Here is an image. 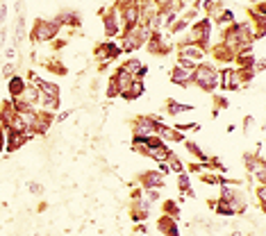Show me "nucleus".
Masks as SVG:
<instances>
[{"label":"nucleus","mask_w":266,"mask_h":236,"mask_svg":"<svg viewBox=\"0 0 266 236\" xmlns=\"http://www.w3.org/2000/svg\"><path fill=\"white\" fill-rule=\"evenodd\" d=\"M193 82L202 88V91H214L218 84V75L212 66H198L193 73Z\"/></svg>","instance_id":"nucleus-1"},{"label":"nucleus","mask_w":266,"mask_h":236,"mask_svg":"<svg viewBox=\"0 0 266 236\" xmlns=\"http://www.w3.org/2000/svg\"><path fill=\"white\" fill-rule=\"evenodd\" d=\"M157 125L153 120V116L148 118V116H141L137 118V123H134V138H150L157 134Z\"/></svg>","instance_id":"nucleus-2"},{"label":"nucleus","mask_w":266,"mask_h":236,"mask_svg":"<svg viewBox=\"0 0 266 236\" xmlns=\"http://www.w3.org/2000/svg\"><path fill=\"white\" fill-rule=\"evenodd\" d=\"M57 32H59L57 20H39L35 28V39L37 41H48V39H53Z\"/></svg>","instance_id":"nucleus-3"},{"label":"nucleus","mask_w":266,"mask_h":236,"mask_svg":"<svg viewBox=\"0 0 266 236\" xmlns=\"http://www.w3.org/2000/svg\"><path fill=\"white\" fill-rule=\"evenodd\" d=\"M112 82H114V86H116L118 96H125L128 94V88H130V84L134 82V75L130 73V70H125V68H118V73L112 78Z\"/></svg>","instance_id":"nucleus-4"},{"label":"nucleus","mask_w":266,"mask_h":236,"mask_svg":"<svg viewBox=\"0 0 266 236\" xmlns=\"http://www.w3.org/2000/svg\"><path fill=\"white\" fill-rule=\"evenodd\" d=\"M7 134H10V136H7V150H10V152H14L21 146H25V141L30 138L25 132H10V130H7Z\"/></svg>","instance_id":"nucleus-5"},{"label":"nucleus","mask_w":266,"mask_h":236,"mask_svg":"<svg viewBox=\"0 0 266 236\" xmlns=\"http://www.w3.org/2000/svg\"><path fill=\"white\" fill-rule=\"evenodd\" d=\"M171 80L175 84H180V86H187V84L193 80V70H187V68L175 66V68H173V73H171Z\"/></svg>","instance_id":"nucleus-6"},{"label":"nucleus","mask_w":266,"mask_h":236,"mask_svg":"<svg viewBox=\"0 0 266 236\" xmlns=\"http://www.w3.org/2000/svg\"><path fill=\"white\" fill-rule=\"evenodd\" d=\"M143 184H146L148 188H159L164 184V177L159 175V172H146V177H143Z\"/></svg>","instance_id":"nucleus-7"},{"label":"nucleus","mask_w":266,"mask_h":236,"mask_svg":"<svg viewBox=\"0 0 266 236\" xmlns=\"http://www.w3.org/2000/svg\"><path fill=\"white\" fill-rule=\"evenodd\" d=\"M159 232H164L166 236H177V227H175V220L173 218H162L159 220Z\"/></svg>","instance_id":"nucleus-8"},{"label":"nucleus","mask_w":266,"mask_h":236,"mask_svg":"<svg viewBox=\"0 0 266 236\" xmlns=\"http://www.w3.org/2000/svg\"><path fill=\"white\" fill-rule=\"evenodd\" d=\"M105 32H107L109 36H114L118 32V18H116V12H112V14L105 16Z\"/></svg>","instance_id":"nucleus-9"},{"label":"nucleus","mask_w":266,"mask_h":236,"mask_svg":"<svg viewBox=\"0 0 266 236\" xmlns=\"http://www.w3.org/2000/svg\"><path fill=\"white\" fill-rule=\"evenodd\" d=\"M141 94H143V82H141V80H137V78H134V82L130 84L128 94H125L123 98H128V100H137Z\"/></svg>","instance_id":"nucleus-10"},{"label":"nucleus","mask_w":266,"mask_h":236,"mask_svg":"<svg viewBox=\"0 0 266 236\" xmlns=\"http://www.w3.org/2000/svg\"><path fill=\"white\" fill-rule=\"evenodd\" d=\"M180 57L196 62V59H200V57H202V50H200V48H196V46H191V44H187V46L182 48V52H180Z\"/></svg>","instance_id":"nucleus-11"},{"label":"nucleus","mask_w":266,"mask_h":236,"mask_svg":"<svg viewBox=\"0 0 266 236\" xmlns=\"http://www.w3.org/2000/svg\"><path fill=\"white\" fill-rule=\"evenodd\" d=\"M23 88H25V82L19 78V75H14V78L10 80V94H12V98H19V96L23 94Z\"/></svg>","instance_id":"nucleus-12"},{"label":"nucleus","mask_w":266,"mask_h":236,"mask_svg":"<svg viewBox=\"0 0 266 236\" xmlns=\"http://www.w3.org/2000/svg\"><path fill=\"white\" fill-rule=\"evenodd\" d=\"M39 94H46V96H55V98H59V86L53 82H41L39 86Z\"/></svg>","instance_id":"nucleus-13"},{"label":"nucleus","mask_w":266,"mask_h":236,"mask_svg":"<svg viewBox=\"0 0 266 236\" xmlns=\"http://www.w3.org/2000/svg\"><path fill=\"white\" fill-rule=\"evenodd\" d=\"M189 104H177V102H168V112L171 114H182V112H189Z\"/></svg>","instance_id":"nucleus-14"},{"label":"nucleus","mask_w":266,"mask_h":236,"mask_svg":"<svg viewBox=\"0 0 266 236\" xmlns=\"http://www.w3.org/2000/svg\"><path fill=\"white\" fill-rule=\"evenodd\" d=\"M164 212H166L168 218H175L177 216V204L175 202H166V204H164Z\"/></svg>","instance_id":"nucleus-15"},{"label":"nucleus","mask_w":266,"mask_h":236,"mask_svg":"<svg viewBox=\"0 0 266 236\" xmlns=\"http://www.w3.org/2000/svg\"><path fill=\"white\" fill-rule=\"evenodd\" d=\"M180 188H182L184 193H189V196H193L191 186H189V177L187 175H180Z\"/></svg>","instance_id":"nucleus-16"},{"label":"nucleus","mask_w":266,"mask_h":236,"mask_svg":"<svg viewBox=\"0 0 266 236\" xmlns=\"http://www.w3.org/2000/svg\"><path fill=\"white\" fill-rule=\"evenodd\" d=\"M187 150H189V152H193V154H196L198 159H205V157H207V154H202V150L196 146V143H187Z\"/></svg>","instance_id":"nucleus-17"},{"label":"nucleus","mask_w":266,"mask_h":236,"mask_svg":"<svg viewBox=\"0 0 266 236\" xmlns=\"http://www.w3.org/2000/svg\"><path fill=\"white\" fill-rule=\"evenodd\" d=\"M257 198H259L261 209H264V202H266V186H264V184H261V186H257Z\"/></svg>","instance_id":"nucleus-18"},{"label":"nucleus","mask_w":266,"mask_h":236,"mask_svg":"<svg viewBox=\"0 0 266 236\" xmlns=\"http://www.w3.org/2000/svg\"><path fill=\"white\" fill-rule=\"evenodd\" d=\"M28 188H30V193H35V196H39V193L44 191V186H41V184H37V182H30Z\"/></svg>","instance_id":"nucleus-19"},{"label":"nucleus","mask_w":266,"mask_h":236,"mask_svg":"<svg viewBox=\"0 0 266 236\" xmlns=\"http://www.w3.org/2000/svg\"><path fill=\"white\" fill-rule=\"evenodd\" d=\"M157 198H159V191H155V188H148V191H146V200L148 202H155Z\"/></svg>","instance_id":"nucleus-20"},{"label":"nucleus","mask_w":266,"mask_h":236,"mask_svg":"<svg viewBox=\"0 0 266 236\" xmlns=\"http://www.w3.org/2000/svg\"><path fill=\"white\" fill-rule=\"evenodd\" d=\"M171 168H173V170H177V172L182 170V164L177 162V159H175V157H173V154H171Z\"/></svg>","instance_id":"nucleus-21"},{"label":"nucleus","mask_w":266,"mask_h":236,"mask_svg":"<svg viewBox=\"0 0 266 236\" xmlns=\"http://www.w3.org/2000/svg\"><path fill=\"white\" fill-rule=\"evenodd\" d=\"M3 75H5V78H7V75H14V64H5V66H3Z\"/></svg>","instance_id":"nucleus-22"},{"label":"nucleus","mask_w":266,"mask_h":236,"mask_svg":"<svg viewBox=\"0 0 266 236\" xmlns=\"http://www.w3.org/2000/svg\"><path fill=\"white\" fill-rule=\"evenodd\" d=\"M71 114H73V112H71V109H69V112H62V114H59V116H57V120H59V123H64V120L71 116Z\"/></svg>","instance_id":"nucleus-23"},{"label":"nucleus","mask_w":266,"mask_h":236,"mask_svg":"<svg viewBox=\"0 0 266 236\" xmlns=\"http://www.w3.org/2000/svg\"><path fill=\"white\" fill-rule=\"evenodd\" d=\"M202 10H205V12H212L214 10V2H212V0H205V2H202Z\"/></svg>","instance_id":"nucleus-24"},{"label":"nucleus","mask_w":266,"mask_h":236,"mask_svg":"<svg viewBox=\"0 0 266 236\" xmlns=\"http://www.w3.org/2000/svg\"><path fill=\"white\" fill-rule=\"evenodd\" d=\"M35 236H39V234H35Z\"/></svg>","instance_id":"nucleus-25"}]
</instances>
